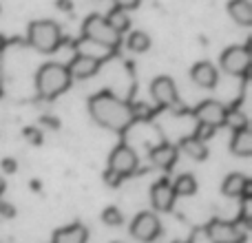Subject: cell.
Returning a JSON list of instances; mask_svg holds the SVG:
<instances>
[{
    "mask_svg": "<svg viewBox=\"0 0 252 243\" xmlns=\"http://www.w3.org/2000/svg\"><path fill=\"white\" fill-rule=\"evenodd\" d=\"M126 47L133 53H144L151 49V38H148V33H144V31H133V33H128Z\"/></svg>",
    "mask_w": 252,
    "mask_h": 243,
    "instance_id": "7402d4cb",
    "label": "cell"
},
{
    "mask_svg": "<svg viewBox=\"0 0 252 243\" xmlns=\"http://www.w3.org/2000/svg\"><path fill=\"white\" fill-rule=\"evenodd\" d=\"M173 190L177 197H190L197 192V179L192 175H179L173 183Z\"/></svg>",
    "mask_w": 252,
    "mask_h": 243,
    "instance_id": "44dd1931",
    "label": "cell"
},
{
    "mask_svg": "<svg viewBox=\"0 0 252 243\" xmlns=\"http://www.w3.org/2000/svg\"><path fill=\"white\" fill-rule=\"evenodd\" d=\"M130 235L133 239L142 241V243H151L161 235V223L157 219V214L153 213H139L137 217L130 223Z\"/></svg>",
    "mask_w": 252,
    "mask_h": 243,
    "instance_id": "52a82bcc",
    "label": "cell"
},
{
    "mask_svg": "<svg viewBox=\"0 0 252 243\" xmlns=\"http://www.w3.org/2000/svg\"><path fill=\"white\" fill-rule=\"evenodd\" d=\"M106 20H109V25L113 27L118 33H124V31H128V27H130V16H128V11L122 7H115V9H111V13L109 16H104Z\"/></svg>",
    "mask_w": 252,
    "mask_h": 243,
    "instance_id": "ffe728a7",
    "label": "cell"
},
{
    "mask_svg": "<svg viewBox=\"0 0 252 243\" xmlns=\"http://www.w3.org/2000/svg\"><path fill=\"white\" fill-rule=\"evenodd\" d=\"M82 35L87 40H91V42H97L109 49H115L122 42V33H118V31L109 25V20H106L104 16H97V13H93V16H89L87 20H84Z\"/></svg>",
    "mask_w": 252,
    "mask_h": 243,
    "instance_id": "277c9868",
    "label": "cell"
},
{
    "mask_svg": "<svg viewBox=\"0 0 252 243\" xmlns=\"http://www.w3.org/2000/svg\"><path fill=\"white\" fill-rule=\"evenodd\" d=\"M89 113L100 126L115 133H124L135 122V109L111 91H100L89 100Z\"/></svg>",
    "mask_w": 252,
    "mask_h": 243,
    "instance_id": "6da1fadb",
    "label": "cell"
},
{
    "mask_svg": "<svg viewBox=\"0 0 252 243\" xmlns=\"http://www.w3.org/2000/svg\"><path fill=\"white\" fill-rule=\"evenodd\" d=\"M113 2H115V7H122V9H126V11H128V9L137 7L139 0H113Z\"/></svg>",
    "mask_w": 252,
    "mask_h": 243,
    "instance_id": "4dcf8cb0",
    "label": "cell"
},
{
    "mask_svg": "<svg viewBox=\"0 0 252 243\" xmlns=\"http://www.w3.org/2000/svg\"><path fill=\"white\" fill-rule=\"evenodd\" d=\"M71 75L66 71V66L58 64V62H47L38 69L35 73V89L42 97H58L60 93H64L71 87Z\"/></svg>",
    "mask_w": 252,
    "mask_h": 243,
    "instance_id": "7a4b0ae2",
    "label": "cell"
},
{
    "mask_svg": "<svg viewBox=\"0 0 252 243\" xmlns=\"http://www.w3.org/2000/svg\"><path fill=\"white\" fill-rule=\"evenodd\" d=\"M244 206H241V213H239V219L246 228H252V197H241Z\"/></svg>",
    "mask_w": 252,
    "mask_h": 243,
    "instance_id": "d4e9b609",
    "label": "cell"
},
{
    "mask_svg": "<svg viewBox=\"0 0 252 243\" xmlns=\"http://www.w3.org/2000/svg\"><path fill=\"white\" fill-rule=\"evenodd\" d=\"M25 135L27 139H29L31 144H33V146H40V144H42V133H40V128H33V126H27L25 128Z\"/></svg>",
    "mask_w": 252,
    "mask_h": 243,
    "instance_id": "484cf974",
    "label": "cell"
},
{
    "mask_svg": "<svg viewBox=\"0 0 252 243\" xmlns=\"http://www.w3.org/2000/svg\"><path fill=\"white\" fill-rule=\"evenodd\" d=\"M190 78H192V82H195L197 87L213 89V87H217L219 73H217V69H215L210 62H197V64L192 66V71H190Z\"/></svg>",
    "mask_w": 252,
    "mask_h": 243,
    "instance_id": "4fadbf2b",
    "label": "cell"
},
{
    "mask_svg": "<svg viewBox=\"0 0 252 243\" xmlns=\"http://www.w3.org/2000/svg\"><path fill=\"white\" fill-rule=\"evenodd\" d=\"M100 64L102 62L97 60V58L87 56V53H78V56L69 62L66 71H69V75L75 80H87V78H93V75L100 71Z\"/></svg>",
    "mask_w": 252,
    "mask_h": 243,
    "instance_id": "7c38bea8",
    "label": "cell"
},
{
    "mask_svg": "<svg viewBox=\"0 0 252 243\" xmlns=\"http://www.w3.org/2000/svg\"><path fill=\"white\" fill-rule=\"evenodd\" d=\"M122 175H118V173H113V170H106L104 173V182L109 183V186H120V182H122Z\"/></svg>",
    "mask_w": 252,
    "mask_h": 243,
    "instance_id": "83f0119b",
    "label": "cell"
},
{
    "mask_svg": "<svg viewBox=\"0 0 252 243\" xmlns=\"http://www.w3.org/2000/svg\"><path fill=\"white\" fill-rule=\"evenodd\" d=\"M62 42V31L53 20H35L29 25V44L40 53H53Z\"/></svg>",
    "mask_w": 252,
    "mask_h": 243,
    "instance_id": "3957f363",
    "label": "cell"
},
{
    "mask_svg": "<svg viewBox=\"0 0 252 243\" xmlns=\"http://www.w3.org/2000/svg\"><path fill=\"white\" fill-rule=\"evenodd\" d=\"M228 13L230 18L241 27L252 25V2L250 0H230L228 2Z\"/></svg>",
    "mask_w": 252,
    "mask_h": 243,
    "instance_id": "e0dca14e",
    "label": "cell"
},
{
    "mask_svg": "<svg viewBox=\"0 0 252 243\" xmlns=\"http://www.w3.org/2000/svg\"><path fill=\"white\" fill-rule=\"evenodd\" d=\"M102 221L106 223V226H122L124 223V217H122V213H120L118 208H106L104 213H102Z\"/></svg>",
    "mask_w": 252,
    "mask_h": 243,
    "instance_id": "cb8c5ba5",
    "label": "cell"
},
{
    "mask_svg": "<svg viewBox=\"0 0 252 243\" xmlns=\"http://www.w3.org/2000/svg\"><path fill=\"white\" fill-rule=\"evenodd\" d=\"M42 126H51V128H60V120H53V118H42L40 120Z\"/></svg>",
    "mask_w": 252,
    "mask_h": 243,
    "instance_id": "1f68e13d",
    "label": "cell"
},
{
    "mask_svg": "<svg viewBox=\"0 0 252 243\" xmlns=\"http://www.w3.org/2000/svg\"><path fill=\"white\" fill-rule=\"evenodd\" d=\"M4 192V179H0V195Z\"/></svg>",
    "mask_w": 252,
    "mask_h": 243,
    "instance_id": "836d02e7",
    "label": "cell"
},
{
    "mask_svg": "<svg viewBox=\"0 0 252 243\" xmlns=\"http://www.w3.org/2000/svg\"><path fill=\"white\" fill-rule=\"evenodd\" d=\"M230 151L235 152L237 157H250L252 155V130L248 126L235 130L232 142H230Z\"/></svg>",
    "mask_w": 252,
    "mask_h": 243,
    "instance_id": "ac0fdd59",
    "label": "cell"
},
{
    "mask_svg": "<svg viewBox=\"0 0 252 243\" xmlns=\"http://www.w3.org/2000/svg\"><path fill=\"white\" fill-rule=\"evenodd\" d=\"M177 155H179L177 148H175L173 144H166V142L159 144V146H155V148H151V161L164 170L173 168L175 161H177Z\"/></svg>",
    "mask_w": 252,
    "mask_h": 243,
    "instance_id": "9a60e30c",
    "label": "cell"
},
{
    "mask_svg": "<svg viewBox=\"0 0 252 243\" xmlns=\"http://www.w3.org/2000/svg\"><path fill=\"white\" fill-rule=\"evenodd\" d=\"M213 133H215V128H213V126L199 124V130H197V135H195V137H197V139H201V142H204V139L213 137Z\"/></svg>",
    "mask_w": 252,
    "mask_h": 243,
    "instance_id": "4316f807",
    "label": "cell"
},
{
    "mask_svg": "<svg viewBox=\"0 0 252 243\" xmlns=\"http://www.w3.org/2000/svg\"><path fill=\"white\" fill-rule=\"evenodd\" d=\"M87 228L82 223H73V226L60 228L53 232V241L51 243H87Z\"/></svg>",
    "mask_w": 252,
    "mask_h": 243,
    "instance_id": "2e32d148",
    "label": "cell"
},
{
    "mask_svg": "<svg viewBox=\"0 0 252 243\" xmlns=\"http://www.w3.org/2000/svg\"><path fill=\"white\" fill-rule=\"evenodd\" d=\"M0 214H4V217H16V208H13V206H9V204H2V201H0Z\"/></svg>",
    "mask_w": 252,
    "mask_h": 243,
    "instance_id": "f546056e",
    "label": "cell"
},
{
    "mask_svg": "<svg viewBox=\"0 0 252 243\" xmlns=\"http://www.w3.org/2000/svg\"><path fill=\"white\" fill-rule=\"evenodd\" d=\"M175 199H177V195H175L173 183H170L168 179H159V182L151 188V204H153V208L159 210V213H170L175 206Z\"/></svg>",
    "mask_w": 252,
    "mask_h": 243,
    "instance_id": "8fae6325",
    "label": "cell"
},
{
    "mask_svg": "<svg viewBox=\"0 0 252 243\" xmlns=\"http://www.w3.org/2000/svg\"><path fill=\"white\" fill-rule=\"evenodd\" d=\"M221 62V69L230 75H246L250 69V62H252V56H250V47H230L221 53L219 58Z\"/></svg>",
    "mask_w": 252,
    "mask_h": 243,
    "instance_id": "5b68a950",
    "label": "cell"
},
{
    "mask_svg": "<svg viewBox=\"0 0 252 243\" xmlns=\"http://www.w3.org/2000/svg\"><path fill=\"white\" fill-rule=\"evenodd\" d=\"M109 170L122 175V177L133 175L137 170V155H135L133 148L126 146V144H120L109 157Z\"/></svg>",
    "mask_w": 252,
    "mask_h": 243,
    "instance_id": "9c48e42d",
    "label": "cell"
},
{
    "mask_svg": "<svg viewBox=\"0 0 252 243\" xmlns=\"http://www.w3.org/2000/svg\"><path fill=\"white\" fill-rule=\"evenodd\" d=\"M223 195L226 197H252L250 192V179L241 173H232L223 179V186H221Z\"/></svg>",
    "mask_w": 252,
    "mask_h": 243,
    "instance_id": "5bb4252c",
    "label": "cell"
},
{
    "mask_svg": "<svg viewBox=\"0 0 252 243\" xmlns=\"http://www.w3.org/2000/svg\"><path fill=\"white\" fill-rule=\"evenodd\" d=\"M179 146H182V151L186 152L190 159L204 161L206 157H208V148H206V144L201 142V139H197L195 135H192V137H184L182 142H179Z\"/></svg>",
    "mask_w": 252,
    "mask_h": 243,
    "instance_id": "d6986e66",
    "label": "cell"
},
{
    "mask_svg": "<svg viewBox=\"0 0 252 243\" xmlns=\"http://www.w3.org/2000/svg\"><path fill=\"white\" fill-rule=\"evenodd\" d=\"M56 4L62 9V11H71V0H58Z\"/></svg>",
    "mask_w": 252,
    "mask_h": 243,
    "instance_id": "d6a6232c",
    "label": "cell"
},
{
    "mask_svg": "<svg viewBox=\"0 0 252 243\" xmlns=\"http://www.w3.org/2000/svg\"><path fill=\"white\" fill-rule=\"evenodd\" d=\"M223 126H230V128L239 130L248 126V118H246L241 111H226V120H223Z\"/></svg>",
    "mask_w": 252,
    "mask_h": 243,
    "instance_id": "603a6c76",
    "label": "cell"
},
{
    "mask_svg": "<svg viewBox=\"0 0 252 243\" xmlns=\"http://www.w3.org/2000/svg\"><path fill=\"white\" fill-rule=\"evenodd\" d=\"M0 166H2V170H4V173H9V175H11V173H16V170H18L16 159H11V157H7V159H2V161H0Z\"/></svg>",
    "mask_w": 252,
    "mask_h": 243,
    "instance_id": "f1b7e54d",
    "label": "cell"
},
{
    "mask_svg": "<svg viewBox=\"0 0 252 243\" xmlns=\"http://www.w3.org/2000/svg\"><path fill=\"white\" fill-rule=\"evenodd\" d=\"M226 106L221 104V102L217 100H206L201 102L199 106L195 109V120L199 122V124H206V126H213V128H219V126H223V120H226Z\"/></svg>",
    "mask_w": 252,
    "mask_h": 243,
    "instance_id": "30bf717a",
    "label": "cell"
},
{
    "mask_svg": "<svg viewBox=\"0 0 252 243\" xmlns=\"http://www.w3.org/2000/svg\"><path fill=\"white\" fill-rule=\"evenodd\" d=\"M151 95L155 100L157 106L161 109H179V95H177V87L168 75H159L153 80L151 84Z\"/></svg>",
    "mask_w": 252,
    "mask_h": 243,
    "instance_id": "8992f818",
    "label": "cell"
},
{
    "mask_svg": "<svg viewBox=\"0 0 252 243\" xmlns=\"http://www.w3.org/2000/svg\"><path fill=\"white\" fill-rule=\"evenodd\" d=\"M206 235L210 237L213 243H244V239H246V235L239 230L237 223L221 221V219L210 221L208 228H206Z\"/></svg>",
    "mask_w": 252,
    "mask_h": 243,
    "instance_id": "ba28073f",
    "label": "cell"
}]
</instances>
